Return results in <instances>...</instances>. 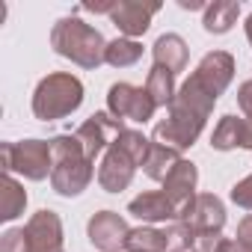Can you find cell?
Masks as SVG:
<instances>
[{"label": "cell", "instance_id": "9", "mask_svg": "<svg viewBox=\"0 0 252 252\" xmlns=\"http://www.w3.org/2000/svg\"><path fill=\"white\" fill-rule=\"evenodd\" d=\"M27 252H63V220L57 211L42 208L36 211L24 225Z\"/></svg>", "mask_w": 252, "mask_h": 252}, {"label": "cell", "instance_id": "7", "mask_svg": "<svg viewBox=\"0 0 252 252\" xmlns=\"http://www.w3.org/2000/svg\"><path fill=\"white\" fill-rule=\"evenodd\" d=\"M158 104L152 101L146 86H134V83H113L107 89V113H113L122 122H140L146 125L155 116Z\"/></svg>", "mask_w": 252, "mask_h": 252}, {"label": "cell", "instance_id": "21", "mask_svg": "<svg viewBox=\"0 0 252 252\" xmlns=\"http://www.w3.org/2000/svg\"><path fill=\"white\" fill-rule=\"evenodd\" d=\"M243 143V119L237 116H222L211 134V149L217 152H231Z\"/></svg>", "mask_w": 252, "mask_h": 252}, {"label": "cell", "instance_id": "19", "mask_svg": "<svg viewBox=\"0 0 252 252\" xmlns=\"http://www.w3.org/2000/svg\"><path fill=\"white\" fill-rule=\"evenodd\" d=\"M178 163H181V152L152 143L149 158H146V163H143V172H146L152 181H160V184H163V181H166V175H169Z\"/></svg>", "mask_w": 252, "mask_h": 252}, {"label": "cell", "instance_id": "17", "mask_svg": "<svg viewBox=\"0 0 252 252\" xmlns=\"http://www.w3.org/2000/svg\"><path fill=\"white\" fill-rule=\"evenodd\" d=\"M237 18H240V3L237 0H214V3H208V9H205L202 24H205L208 33L222 36L237 24Z\"/></svg>", "mask_w": 252, "mask_h": 252}, {"label": "cell", "instance_id": "14", "mask_svg": "<svg viewBox=\"0 0 252 252\" xmlns=\"http://www.w3.org/2000/svg\"><path fill=\"white\" fill-rule=\"evenodd\" d=\"M184 222L196 234H217V231H222V225H225V205H222V199L214 196V193H199Z\"/></svg>", "mask_w": 252, "mask_h": 252}, {"label": "cell", "instance_id": "22", "mask_svg": "<svg viewBox=\"0 0 252 252\" xmlns=\"http://www.w3.org/2000/svg\"><path fill=\"white\" fill-rule=\"evenodd\" d=\"M146 89H149V95H152V101L158 107H169L172 98H175V92H178L175 89V74L166 71V68H160V65H152V71L146 77Z\"/></svg>", "mask_w": 252, "mask_h": 252}, {"label": "cell", "instance_id": "25", "mask_svg": "<svg viewBox=\"0 0 252 252\" xmlns=\"http://www.w3.org/2000/svg\"><path fill=\"white\" fill-rule=\"evenodd\" d=\"M237 107H240L243 119H252V80H243L237 86Z\"/></svg>", "mask_w": 252, "mask_h": 252}, {"label": "cell", "instance_id": "24", "mask_svg": "<svg viewBox=\"0 0 252 252\" xmlns=\"http://www.w3.org/2000/svg\"><path fill=\"white\" fill-rule=\"evenodd\" d=\"M0 252H27L24 228H6L0 234Z\"/></svg>", "mask_w": 252, "mask_h": 252}, {"label": "cell", "instance_id": "28", "mask_svg": "<svg viewBox=\"0 0 252 252\" xmlns=\"http://www.w3.org/2000/svg\"><path fill=\"white\" fill-rule=\"evenodd\" d=\"M246 39H249V45H252V12H249V18H246Z\"/></svg>", "mask_w": 252, "mask_h": 252}, {"label": "cell", "instance_id": "8", "mask_svg": "<svg viewBox=\"0 0 252 252\" xmlns=\"http://www.w3.org/2000/svg\"><path fill=\"white\" fill-rule=\"evenodd\" d=\"M137 169H140V163L113 140L110 149L104 152L101 163H98V175H95V178H98V187H101L104 193H122V190L131 187Z\"/></svg>", "mask_w": 252, "mask_h": 252}, {"label": "cell", "instance_id": "20", "mask_svg": "<svg viewBox=\"0 0 252 252\" xmlns=\"http://www.w3.org/2000/svg\"><path fill=\"white\" fill-rule=\"evenodd\" d=\"M140 57H143V45H140L137 39H125V36H122V39L107 42L104 63L113 65V68H131V65L140 63Z\"/></svg>", "mask_w": 252, "mask_h": 252}, {"label": "cell", "instance_id": "5", "mask_svg": "<svg viewBox=\"0 0 252 252\" xmlns=\"http://www.w3.org/2000/svg\"><path fill=\"white\" fill-rule=\"evenodd\" d=\"M196 246V231L187 222H166V228L140 225L131 228L125 252H187Z\"/></svg>", "mask_w": 252, "mask_h": 252}, {"label": "cell", "instance_id": "15", "mask_svg": "<svg viewBox=\"0 0 252 252\" xmlns=\"http://www.w3.org/2000/svg\"><path fill=\"white\" fill-rule=\"evenodd\" d=\"M128 214H134L137 220H143V222H149V225H155V222H178L175 208H172V202L166 199L163 190L140 193L137 199H131Z\"/></svg>", "mask_w": 252, "mask_h": 252}, {"label": "cell", "instance_id": "3", "mask_svg": "<svg viewBox=\"0 0 252 252\" xmlns=\"http://www.w3.org/2000/svg\"><path fill=\"white\" fill-rule=\"evenodd\" d=\"M51 48L60 57L71 60L74 65H80L86 71H95L104 63V54H107L104 36L92 24H86L83 18H77V15H65V18H60L54 24V30H51Z\"/></svg>", "mask_w": 252, "mask_h": 252}, {"label": "cell", "instance_id": "16", "mask_svg": "<svg viewBox=\"0 0 252 252\" xmlns=\"http://www.w3.org/2000/svg\"><path fill=\"white\" fill-rule=\"evenodd\" d=\"M152 57H155V65L178 74L187 68V60H190V51H187V42L178 36V33H163L158 36V42L152 45Z\"/></svg>", "mask_w": 252, "mask_h": 252}, {"label": "cell", "instance_id": "4", "mask_svg": "<svg viewBox=\"0 0 252 252\" xmlns=\"http://www.w3.org/2000/svg\"><path fill=\"white\" fill-rule=\"evenodd\" d=\"M83 104V83L68 71H54L39 80L33 92V116L39 122H57L80 110Z\"/></svg>", "mask_w": 252, "mask_h": 252}, {"label": "cell", "instance_id": "27", "mask_svg": "<svg viewBox=\"0 0 252 252\" xmlns=\"http://www.w3.org/2000/svg\"><path fill=\"white\" fill-rule=\"evenodd\" d=\"M178 6L181 9H190V12L193 9H208V3H202V0H178Z\"/></svg>", "mask_w": 252, "mask_h": 252}, {"label": "cell", "instance_id": "2", "mask_svg": "<svg viewBox=\"0 0 252 252\" xmlns=\"http://www.w3.org/2000/svg\"><path fill=\"white\" fill-rule=\"evenodd\" d=\"M51 158H54V169H51V187L65 196L74 199L80 196L92 178H95V160L86 155V149L80 146V140L74 134H60L51 140Z\"/></svg>", "mask_w": 252, "mask_h": 252}, {"label": "cell", "instance_id": "10", "mask_svg": "<svg viewBox=\"0 0 252 252\" xmlns=\"http://www.w3.org/2000/svg\"><path fill=\"white\" fill-rule=\"evenodd\" d=\"M125 131V122L116 119L113 113H92L80 128L74 131V137L80 140V146L86 149V155L95 160L98 155H104L110 149V143Z\"/></svg>", "mask_w": 252, "mask_h": 252}, {"label": "cell", "instance_id": "11", "mask_svg": "<svg viewBox=\"0 0 252 252\" xmlns=\"http://www.w3.org/2000/svg\"><path fill=\"white\" fill-rule=\"evenodd\" d=\"M196 184H199V169H196V163H190V160H184L181 158V163L166 175V181H163V193H166V199L172 202V208H175V217H178V222H184L187 220V214H190V208H193V202H196Z\"/></svg>", "mask_w": 252, "mask_h": 252}, {"label": "cell", "instance_id": "26", "mask_svg": "<svg viewBox=\"0 0 252 252\" xmlns=\"http://www.w3.org/2000/svg\"><path fill=\"white\" fill-rule=\"evenodd\" d=\"M234 240H237L246 252H252V214H246V217L237 222V234H234Z\"/></svg>", "mask_w": 252, "mask_h": 252}, {"label": "cell", "instance_id": "1", "mask_svg": "<svg viewBox=\"0 0 252 252\" xmlns=\"http://www.w3.org/2000/svg\"><path fill=\"white\" fill-rule=\"evenodd\" d=\"M220 101V92L214 86H208L196 71L178 86L172 104L166 107V119H160L152 131V143L175 149V152H187L199 134L205 131L208 116L214 110V104Z\"/></svg>", "mask_w": 252, "mask_h": 252}, {"label": "cell", "instance_id": "18", "mask_svg": "<svg viewBox=\"0 0 252 252\" xmlns=\"http://www.w3.org/2000/svg\"><path fill=\"white\" fill-rule=\"evenodd\" d=\"M24 208H27V190L9 172H3V178H0V220L12 222L24 214Z\"/></svg>", "mask_w": 252, "mask_h": 252}, {"label": "cell", "instance_id": "12", "mask_svg": "<svg viewBox=\"0 0 252 252\" xmlns=\"http://www.w3.org/2000/svg\"><path fill=\"white\" fill-rule=\"evenodd\" d=\"M86 234H89V243L95 249L119 252V249H125V240H128V234H131V225L116 211H98V214H92V220L86 225Z\"/></svg>", "mask_w": 252, "mask_h": 252}, {"label": "cell", "instance_id": "23", "mask_svg": "<svg viewBox=\"0 0 252 252\" xmlns=\"http://www.w3.org/2000/svg\"><path fill=\"white\" fill-rule=\"evenodd\" d=\"M231 202L237 205V208H243V211H252V175H246V178H240L234 187H231Z\"/></svg>", "mask_w": 252, "mask_h": 252}, {"label": "cell", "instance_id": "6", "mask_svg": "<svg viewBox=\"0 0 252 252\" xmlns=\"http://www.w3.org/2000/svg\"><path fill=\"white\" fill-rule=\"evenodd\" d=\"M54 158H51V140H21V143H3V172H18L27 181H45L51 178Z\"/></svg>", "mask_w": 252, "mask_h": 252}, {"label": "cell", "instance_id": "13", "mask_svg": "<svg viewBox=\"0 0 252 252\" xmlns=\"http://www.w3.org/2000/svg\"><path fill=\"white\" fill-rule=\"evenodd\" d=\"M160 12V3H143V0H116V6L110 12V21L119 27L125 39H137L152 27V18Z\"/></svg>", "mask_w": 252, "mask_h": 252}]
</instances>
